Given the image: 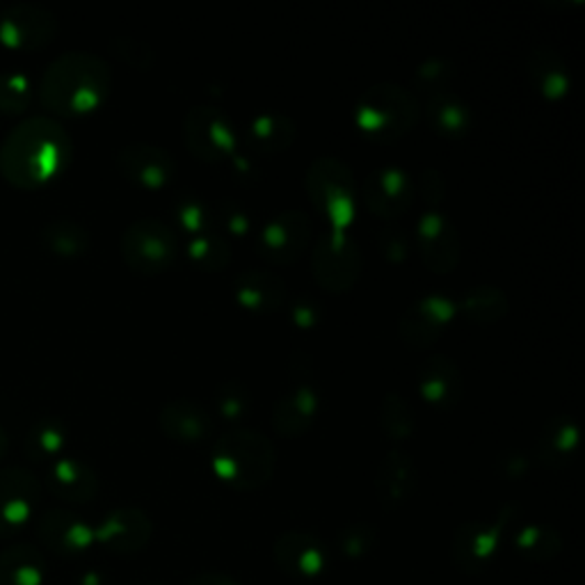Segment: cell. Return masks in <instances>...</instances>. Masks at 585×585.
Segmentation results:
<instances>
[{"instance_id": "obj_4", "label": "cell", "mask_w": 585, "mask_h": 585, "mask_svg": "<svg viewBox=\"0 0 585 585\" xmlns=\"http://www.w3.org/2000/svg\"><path fill=\"white\" fill-rule=\"evenodd\" d=\"M421 117L416 96L396 83L371 85L354 104V126L373 142H396Z\"/></svg>"}, {"instance_id": "obj_37", "label": "cell", "mask_w": 585, "mask_h": 585, "mask_svg": "<svg viewBox=\"0 0 585 585\" xmlns=\"http://www.w3.org/2000/svg\"><path fill=\"white\" fill-rule=\"evenodd\" d=\"M174 217L190 238L202 234H217L215 204H211L204 198H181L177 202Z\"/></svg>"}, {"instance_id": "obj_36", "label": "cell", "mask_w": 585, "mask_h": 585, "mask_svg": "<svg viewBox=\"0 0 585 585\" xmlns=\"http://www.w3.org/2000/svg\"><path fill=\"white\" fill-rule=\"evenodd\" d=\"M185 254L198 268L206 273H217L232 264V243L220 234L192 236L185 243Z\"/></svg>"}, {"instance_id": "obj_47", "label": "cell", "mask_w": 585, "mask_h": 585, "mask_svg": "<svg viewBox=\"0 0 585 585\" xmlns=\"http://www.w3.org/2000/svg\"><path fill=\"white\" fill-rule=\"evenodd\" d=\"M501 469L506 476L510 478H519V476H524L526 469H529V458H526V453L522 450H517V448H510L501 455Z\"/></svg>"}, {"instance_id": "obj_10", "label": "cell", "mask_w": 585, "mask_h": 585, "mask_svg": "<svg viewBox=\"0 0 585 585\" xmlns=\"http://www.w3.org/2000/svg\"><path fill=\"white\" fill-rule=\"evenodd\" d=\"M57 30V17L40 3H14L0 14V44L12 51H42Z\"/></svg>"}, {"instance_id": "obj_41", "label": "cell", "mask_w": 585, "mask_h": 585, "mask_svg": "<svg viewBox=\"0 0 585 585\" xmlns=\"http://www.w3.org/2000/svg\"><path fill=\"white\" fill-rule=\"evenodd\" d=\"M215 226H217V234L224 238L226 236L243 238L249 234L252 217L243 206L224 200V202L215 204Z\"/></svg>"}, {"instance_id": "obj_33", "label": "cell", "mask_w": 585, "mask_h": 585, "mask_svg": "<svg viewBox=\"0 0 585 585\" xmlns=\"http://www.w3.org/2000/svg\"><path fill=\"white\" fill-rule=\"evenodd\" d=\"M23 446L30 460L55 462L60 460L64 446H67V426L55 416H44L28 428Z\"/></svg>"}, {"instance_id": "obj_43", "label": "cell", "mask_w": 585, "mask_h": 585, "mask_svg": "<svg viewBox=\"0 0 585 585\" xmlns=\"http://www.w3.org/2000/svg\"><path fill=\"white\" fill-rule=\"evenodd\" d=\"M377 247L386 262H392V264L405 262L410 254V236L405 232V226L396 222H386L377 234Z\"/></svg>"}, {"instance_id": "obj_30", "label": "cell", "mask_w": 585, "mask_h": 585, "mask_svg": "<svg viewBox=\"0 0 585 585\" xmlns=\"http://www.w3.org/2000/svg\"><path fill=\"white\" fill-rule=\"evenodd\" d=\"M296 121L281 113H262L249 121L247 138L256 153L273 156L296 142Z\"/></svg>"}, {"instance_id": "obj_25", "label": "cell", "mask_w": 585, "mask_h": 585, "mask_svg": "<svg viewBox=\"0 0 585 585\" xmlns=\"http://www.w3.org/2000/svg\"><path fill=\"white\" fill-rule=\"evenodd\" d=\"M578 450V426L576 421L567 414H556L546 418L542 426L538 442H535V458L540 465L549 469H565Z\"/></svg>"}, {"instance_id": "obj_20", "label": "cell", "mask_w": 585, "mask_h": 585, "mask_svg": "<svg viewBox=\"0 0 585 585\" xmlns=\"http://www.w3.org/2000/svg\"><path fill=\"white\" fill-rule=\"evenodd\" d=\"M465 375L460 364L448 354H430L418 369V394L428 405L448 410L462 396Z\"/></svg>"}, {"instance_id": "obj_27", "label": "cell", "mask_w": 585, "mask_h": 585, "mask_svg": "<svg viewBox=\"0 0 585 585\" xmlns=\"http://www.w3.org/2000/svg\"><path fill=\"white\" fill-rule=\"evenodd\" d=\"M526 72L533 83V87L544 96V99H563L572 87V76L567 60L554 49V46H535L529 53L526 60Z\"/></svg>"}, {"instance_id": "obj_50", "label": "cell", "mask_w": 585, "mask_h": 585, "mask_svg": "<svg viewBox=\"0 0 585 585\" xmlns=\"http://www.w3.org/2000/svg\"><path fill=\"white\" fill-rule=\"evenodd\" d=\"M145 585H158V583H145Z\"/></svg>"}, {"instance_id": "obj_26", "label": "cell", "mask_w": 585, "mask_h": 585, "mask_svg": "<svg viewBox=\"0 0 585 585\" xmlns=\"http://www.w3.org/2000/svg\"><path fill=\"white\" fill-rule=\"evenodd\" d=\"M236 302L252 313H275L286 302V284L270 270H245L234 281Z\"/></svg>"}, {"instance_id": "obj_35", "label": "cell", "mask_w": 585, "mask_h": 585, "mask_svg": "<svg viewBox=\"0 0 585 585\" xmlns=\"http://www.w3.org/2000/svg\"><path fill=\"white\" fill-rule=\"evenodd\" d=\"M514 549L517 554L526 561L544 563V561H554L561 554L563 540L554 529L533 524L524 526L514 535Z\"/></svg>"}, {"instance_id": "obj_16", "label": "cell", "mask_w": 585, "mask_h": 585, "mask_svg": "<svg viewBox=\"0 0 585 585\" xmlns=\"http://www.w3.org/2000/svg\"><path fill=\"white\" fill-rule=\"evenodd\" d=\"M153 535V524L145 510L124 506L115 508L104 517L99 529L94 531V540H99L108 551L117 556H134L142 551Z\"/></svg>"}, {"instance_id": "obj_8", "label": "cell", "mask_w": 585, "mask_h": 585, "mask_svg": "<svg viewBox=\"0 0 585 585\" xmlns=\"http://www.w3.org/2000/svg\"><path fill=\"white\" fill-rule=\"evenodd\" d=\"M183 142L188 151L204 162L230 158L238 145L232 117L215 106H192L183 117Z\"/></svg>"}, {"instance_id": "obj_23", "label": "cell", "mask_w": 585, "mask_h": 585, "mask_svg": "<svg viewBox=\"0 0 585 585\" xmlns=\"http://www.w3.org/2000/svg\"><path fill=\"white\" fill-rule=\"evenodd\" d=\"M46 487L60 501L81 506L94 501L99 494V476L83 460L60 458L49 469Z\"/></svg>"}, {"instance_id": "obj_7", "label": "cell", "mask_w": 585, "mask_h": 585, "mask_svg": "<svg viewBox=\"0 0 585 585\" xmlns=\"http://www.w3.org/2000/svg\"><path fill=\"white\" fill-rule=\"evenodd\" d=\"M362 249L348 232L322 234L311 245V273L316 284L328 292L350 290L362 275Z\"/></svg>"}, {"instance_id": "obj_46", "label": "cell", "mask_w": 585, "mask_h": 585, "mask_svg": "<svg viewBox=\"0 0 585 585\" xmlns=\"http://www.w3.org/2000/svg\"><path fill=\"white\" fill-rule=\"evenodd\" d=\"M322 309L313 298H298L290 305V320L298 325L300 330H313L320 322Z\"/></svg>"}, {"instance_id": "obj_13", "label": "cell", "mask_w": 585, "mask_h": 585, "mask_svg": "<svg viewBox=\"0 0 585 585\" xmlns=\"http://www.w3.org/2000/svg\"><path fill=\"white\" fill-rule=\"evenodd\" d=\"M416 243L424 266L433 273L446 275L460 264L462 243L455 226L439 209L426 211L416 224Z\"/></svg>"}, {"instance_id": "obj_32", "label": "cell", "mask_w": 585, "mask_h": 585, "mask_svg": "<svg viewBox=\"0 0 585 585\" xmlns=\"http://www.w3.org/2000/svg\"><path fill=\"white\" fill-rule=\"evenodd\" d=\"M510 309L508 296L492 284H478L465 290V296L458 300V311L478 325L499 322Z\"/></svg>"}, {"instance_id": "obj_14", "label": "cell", "mask_w": 585, "mask_h": 585, "mask_svg": "<svg viewBox=\"0 0 585 585\" xmlns=\"http://www.w3.org/2000/svg\"><path fill=\"white\" fill-rule=\"evenodd\" d=\"M414 194H416L414 181L398 166L375 168L366 177L362 188L366 209L384 222H394L401 215H405L414 202Z\"/></svg>"}, {"instance_id": "obj_49", "label": "cell", "mask_w": 585, "mask_h": 585, "mask_svg": "<svg viewBox=\"0 0 585 585\" xmlns=\"http://www.w3.org/2000/svg\"><path fill=\"white\" fill-rule=\"evenodd\" d=\"M8 448H10V437H8L6 428H3V426H0V460H3V458H6V453H8Z\"/></svg>"}, {"instance_id": "obj_2", "label": "cell", "mask_w": 585, "mask_h": 585, "mask_svg": "<svg viewBox=\"0 0 585 585\" xmlns=\"http://www.w3.org/2000/svg\"><path fill=\"white\" fill-rule=\"evenodd\" d=\"M110 64L89 51H67L44 70L38 96L40 104L60 117H83L94 113L110 96Z\"/></svg>"}, {"instance_id": "obj_28", "label": "cell", "mask_w": 585, "mask_h": 585, "mask_svg": "<svg viewBox=\"0 0 585 585\" xmlns=\"http://www.w3.org/2000/svg\"><path fill=\"white\" fill-rule=\"evenodd\" d=\"M426 119L433 131L444 138H465L474 126V113L465 99L450 89L426 96Z\"/></svg>"}, {"instance_id": "obj_3", "label": "cell", "mask_w": 585, "mask_h": 585, "mask_svg": "<svg viewBox=\"0 0 585 585\" xmlns=\"http://www.w3.org/2000/svg\"><path fill=\"white\" fill-rule=\"evenodd\" d=\"M211 467L215 476L234 490H262L275 476L277 450L264 433L234 426L215 439Z\"/></svg>"}, {"instance_id": "obj_22", "label": "cell", "mask_w": 585, "mask_h": 585, "mask_svg": "<svg viewBox=\"0 0 585 585\" xmlns=\"http://www.w3.org/2000/svg\"><path fill=\"white\" fill-rule=\"evenodd\" d=\"M318 414V394L307 382L290 384L273 407V428L288 439L302 437L311 430Z\"/></svg>"}, {"instance_id": "obj_42", "label": "cell", "mask_w": 585, "mask_h": 585, "mask_svg": "<svg viewBox=\"0 0 585 585\" xmlns=\"http://www.w3.org/2000/svg\"><path fill=\"white\" fill-rule=\"evenodd\" d=\"M375 540H377V533L371 524H350L339 535L341 554L352 559V561L364 559L366 554H371V549L375 546Z\"/></svg>"}, {"instance_id": "obj_19", "label": "cell", "mask_w": 585, "mask_h": 585, "mask_svg": "<svg viewBox=\"0 0 585 585\" xmlns=\"http://www.w3.org/2000/svg\"><path fill=\"white\" fill-rule=\"evenodd\" d=\"M503 533V519L497 522H467L453 538L450 556L465 574H478L492 563Z\"/></svg>"}, {"instance_id": "obj_15", "label": "cell", "mask_w": 585, "mask_h": 585, "mask_svg": "<svg viewBox=\"0 0 585 585\" xmlns=\"http://www.w3.org/2000/svg\"><path fill=\"white\" fill-rule=\"evenodd\" d=\"M119 172L136 185L158 190L166 188L177 174L174 156L151 142H134L117 151Z\"/></svg>"}, {"instance_id": "obj_34", "label": "cell", "mask_w": 585, "mask_h": 585, "mask_svg": "<svg viewBox=\"0 0 585 585\" xmlns=\"http://www.w3.org/2000/svg\"><path fill=\"white\" fill-rule=\"evenodd\" d=\"M414 428L416 416L412 403L398 392H389L380 405V430L389 442L405 444L412 437Z\"/></svg>"}, {"instance_id": "obj_6", "label": "cell", "mask_w": 585, "mask_h": 585, "mask_svg": "<svg viewBox=\"0 0 585 585\" xmlns=\"http://www.w3.org/2000/svg\"><path fill=\"white\" fill-rule=\"evenodd\" d=\"M124 264L138 275H160L179 256V236L160 217H140L126 226L119 241Z\"/></svg>"}, {"instance_id": "obj_12", "label": "cell", "mask_w": 585, "mask_h": 585, "mask_svg": "<svg viewBox=\"0 0 585 585\" xmlns=\"http://www.w3.org/2000/svg\"><path fill=\"white\" fill-rule=\"evenodd\" d=\"M42 482L25 467L0 469V535H14L40 506Z\"/></svg>"}, {"instance_id": "obj_17", "label": "cell", "mask_w": 585, "mask_h": 585, "mask_svg": "<svg viewBox=\"0 0 585 585\" xmlns=\"http://www.w3.org/2000/svg\"><path fill=\"white\" fill-rule=\"evenodd\" d=\"M38 535L62 559H78L94 542V529L64 508H49L40 514Z\"/></svg>"}, {"instance_id": "obj_1", "label": "cell", "mask_w": 585, "mask_h": 585, "mask_svg": "<svg viewBox=\"0 0 585 585\" xmlns=\"http://www.w3.org/2000/svg\"><path fill=\"white\" fill-rule=\"evenodd\" d=\"M72 149V136L57 119L28 117L0 145V174L19 190L44 188L67 170Z\"/></svg>"}, {"instance_id": "obj_38", "label": "cell", "mask_w": 585, "mask_h": 585, "mask_svg": "<svg viewBox=\"0 0 585 585\" xmlns=\"http://www.w3.org/2000/svg\"><path fill=\"white\" fill-rule=\"evenodd\" d=\"M32 96L35 87L23 72H0V115H23Z\"/></svg>"}, {"instance_id": "obj_31", "label": "cell", "mask_w": 585, "mask_h": 585, "mask_svg": "<svg viewBox=\"0 0 585 585\" xmlns=\"http://www.w3.org/2000/svg\"><path fill=\"white\" fill-rule=\"evenodd\" d=\"M44 247L60 258H81L92 245L87 226L74 217H53L42 226Z\"/></svg>"}, {"instance_id": "obj_48", "label": "cell", "mask_w": 585, "mask_h": 585, "mask_svg": "<svg viewBox=\"0 0 585 585\" xmlns=\"http://www.w3.org/2000/svg\"><path fill=\"white\" fill-rule=\"evenodd\" d=\"M188 585H238L232 576L226 574H217V572H206V574H200L190 578Z\"/></svg>"}, {"instance_id": "obj_24", "label": "cell", "mask_w": 585, "mask_h": 585, "mask_svg": "<svg viewBox=\"0 0 585 585\" xmlns=\"http://www.w3.org/2000/svg\"><path fill=\"white\" fill-rule=\"evenodd\" d=\"M416 487V465L403 448L389 450L375 471V494L386 508L403 506Z\"/></svg>"}, {"instance_id": "obj_11", "label": "cell", "mask_w": 585, "mask_h": 585, "mask_svg": "<svg viewBox=\"0 0 585 585\" xmlns=\"http://www.w3.org/2000/svg\"><path fill=\"white\" fill-rule=\"evenodd\" d=\"M455 313H458V300L444 292H428L403 311L398 322L401 339L412 348H428L442 339Z\"/></svg>"}, {"instance_id": "obj_9", "label": "cell", "mask_w": 585, "mask_h": 585, "mask_svg": "<svg viewBox=\"0 0 585 585\" xmlns=\"http://www.w3.org/2000/svg\"><path fill=\"white\" fill-rule=\"evenodd\" d=\"M313 238V224L309 213L300 209H286L273 215L258 232L256 249L268 264L290 266L309 252Z\"/></svg>"}, {"instance_id": "obj_39", "label": "cell", "mask_w": 585, "mask_h": 585, "mask_svg": "<svg viewBox=\"0 0 585 585\" xmlns=\"http://www.w3.org/2000/svg\"><path fill=\"white\" fill-rule=\"evenodd\" d=\"M215 410L217 414L230 421V424H241L249 416L252 410V396L245 389V384L241 382H224L215 389V396H213Z\"/></svg>"}, {"instance_id": "obj_18", "label": "cell", "mask_w": 585, "mask_h": 585, "mask_svg": "<svg viewBox=\"0 0 585 585\" xmlns=\"http://www.w3.org/2000/svg\"><path fill=\"white\" fill-rule=\"evenodd\" d=\"M273 556L284 574L296 578H316L330 567L328 546L316 535L300 531L284 533L281 538H277Z\"/></svg>"}, {"instance_id": "obj_45", "label": "cell", "mask_w": 585, "mask_h": 585, "mask_svg": "<svg viewBox=\"0 0 585 585\" xmlns=\"http://www.w3.org/2000/svg\"><path fill=\"white\" fill-rule=\"evenodd\" d=\"M418 192H421V198H424V202L428 206H433L430 211H435V206L442 204L444 194H446L444 174L439 170H435V168H426L418 177Z\"/></svg>"}, {"instance_id": "obj_21", "label": "cell", "mask_w": 585, "mask_h": 585, "mask_svg": "<svg viewBox=\"0 0 585 585\" xmlns=\"http://www.w3.org/2000/svg\"><path fill=\"white\" fill-rule=\"evenodd\" d=\"M158 426L177 444H200L213 433V414L192 398L168 401L158 412Z\"/></svg>"}, {"instance_id": "obj_5", "label": "cell", "mask_w": 585, "mask_h": 585, "mask_svg": "<svg viewBox=\"0 0 585 585\" xmlns=\"http://www.w3.org/2000/svg\"><path fill=\"white\" fill-rule=\"evenodd\" d=\"M305 188L316 213L334 232H345L357 213V179L345 162L332 156L316 158L305 174Z\"/></svg>"}, {"instance_id": "obj_29", "label": "cell", "mask_w": 585, "mask_h": 585, "mask_svg": "<svg viewBox=\"0 0 585 585\" xmlns=\"http://www.w3.org/2000/svg\"><path fill=\"white\" fill-rule=\"evenodd\" d=\"M46 576V561L40 551L17 542L0 554V585H42Z\"/></svg>"}, {"instance_id": "obj_44", "label": "cell", "mask_w": 585, "mask_h": 585, "mask_svg": "<svg viewBox=\"0 0 585 585\" xmlns=\"http://www.w3.org/2000/svg\"><path fill=\"white\" fill-rule=\"evenodd\" d=\"M113 51L124 60L131 64V67H138V70H149L153 60H156V53L153 49L138 40V38H117L113 42Z\"/></svg>"}, {"instance_id": "obj_40", "label": "cell", "mask_w": 585, "mask_h": 585, "mask_svg": "<svg viewBox=\"0 0 585 585\" xmlns=\"http://www.w3.org/2000/svg\"><path fill=\"white\" fill-rule=\"evenodd\" d=\"M450 81H453V70L444 57H428L418 64L416 87L421 89V94H424V99L426 96L446 92Z\"/></svg>"}]
</instances>
